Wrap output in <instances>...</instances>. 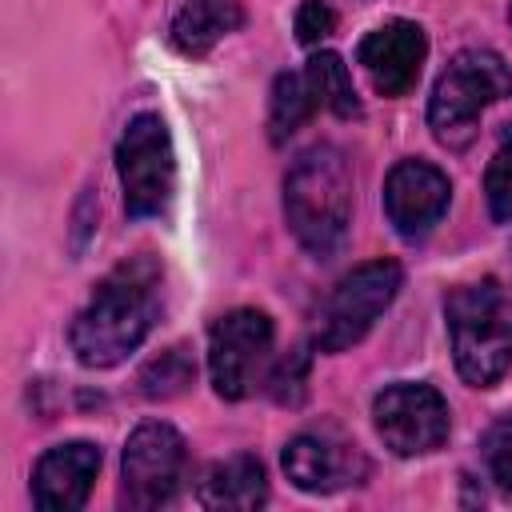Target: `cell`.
Returning <instances> with one entry per match:
<instances>
[{"label": "cell", "instance_id": "7", "mask_svg": "<svg viewBox=\"0 0 512 512\" xmlns=\"http://www.w3.org/2000/svg\"><path fill=\"white\" fill-rule=\"evenodd\" d=\"M188 464L184 436L164 420H144L120 456V504L148 512L176 496Z\"/></svg>", "mask_w": 512, "mask_h": 512}, {"label": "cell", "instance_id": "20", "mask_svg": "<svg viewBox=\"0 0 512 512\" xmlns=\"http://www.w3.org/2000/svg\"><path fill=\"white\" fill-rule=\"evenodd\" d=\"M484 196H488L492 220H500V224L512 220V144H504L492 156V164L484 172Z\"/></svg>", "mask_w": 512, "mask_h": 512}, {"label": "cell", "instance_id": "21", "mask_svg": "<svg viewBox=\"0 0 512 512\" xmlns=\"http://www.w3.org/2000/svg\"><path fill=\"white\" fill-rule=\"evenodd\" d=\"M304 372H308V352L292 348L272 372H268V392L280 404H300L304 400Z\"/></svg>", "mask_w": 512, "mask_h": 512}, {"label": "cell", "instance_id": "15", "mask_svg": "<svg viewBox=\"0 0 512 512\" xmlns=\"http://www.w3.org/2000/svg\"><path fill=\"white\" fill-rule=\"evenodd\" d=\"M244 24L240 0H184L172 20V44L184 56H204L216 40Z\"/></svg>", "mask_w": 512, "mask_h": 512}, {"label": "cell", "instance_id": "9", "mask_svg": "<svg viewBox=\"0 0 512 512\" xmlns=\"http://www.w3.org/2000/svg\"><path fill=\"white\" fill-rule=\"evenodd\" d=\"M372 420L388 452L396 456H424L448 440L452 412L448 400L420 380H396L372 400Z\"/></svg>", "mask_w": 512, "mask_h": 512}, {"label": "cell", "instance_id": "6", "mask_svg": "<svg viewBox=\"0 0 512 512\" xmlns=\"http://www.w3.org/2000/svg\"><path fill=\"white\" fill-rule=\"evenodd\" d=\"M116 172L124 188L128 216H160L176 192V152L168 124L156 112H140L128 120L116 144Z\"/></svg>", "mask_w": 512, "mask_h": 512}, {"label": "cell", "instance_id": "12", "mask_svg": "<svg viewBox=\"0 0 512 512\" xmlns=\"http://www.w3.org/2000/svg\"><path fill=\"white\" fill-rule=\"evenodd\" d=\"M424 56H428V36L416 20H388V24L372 28L356 48L360 68L368 72V80L380 96L412 92L420 80Z\"/></svg>", "mask_w": 512, "mask_h": 512}, {"label": "cell", "instance_id": "23", "mask_svg": "<svg viewBox=\"0 0 512 512\" xmlns=\"http://www.w3.org/2000/svg\"><path fill=\"white\" fill-rule=\"evenodd\" d=\"M508 20H512V4H508Z\"/></svg>", "mask_w": 512, "mask_h": 512}, {"label": "cell", "instance_id": "10", "mask_svg": "<svg viewBox=\"0 0 512 512\" xmlns=\"http://www.w3.org/2000/svg\"><path fill=\"white\" fill-rule=\"evenodd\" d=\"M284 476L300 488V492H340V488H356L368 476V456L364 448L332 420L312 424L304 432H296L284 448Z\"/></svg>", "mask_w": 512, "mask_h": 512}, {"label": "cell", "instance_id": "4", "mask_svg": "<svg viewBox=\"0 0 512 512\" xmlns=\"http://www.w3.org/2000/svg\"><path fill=\"white\" fill-rule=\"evenodd\" d=\"M512 96V68L492 48H464L440 72L432 100H428V128L432 136L460 152L476 140V120L488 104Z\"/></svg>", "mask_w": 512, "mask_h": 512}, {"label": "cell", "instance_id": "2", "mask_svg": "<svg viewBox=\"0 0 512 512\" xmlns=\"http://www.w3.org/2000/svg\"><path fill=\"white\" fill-rule=\"evenodd\" d=\"M284 216L316 260H332L352 224V168L336 144H312L284 176Z\"/></svg>", "mask_w": 512, "mask_h": 512}, {"label": "cell", "instance_id": "14", "mask_svg": "<svg viewBox=\"0 0 512 512\" xmlns=\"http://www.w3.org/2000/svg\"><path fill=\"white\" fill-rule=\"evenodd\" d=\"M200 504L204 508H240V512H252L268 500V476H264V464L248 452H236L228 460H216L204 476H200V488H196Z\"/></svg>", "mask_w": 512, "mask_h": 512}, {"label": "cell", "instance_id": "17", "mask_svg": "<svg viewBox=\"0 0 512 512\" xmlns=\"http://www.w3.org/2000/svg\"><path fill=\"white\" fill-rule=\"evenodd\" d=\"M312 112H316V100H312V88L304 80V68L300 72H280L276 84H272V100H268V136H272V144H284Z\"/></svg>", "mask_w": 512, "mask_h": 512}, {"label": "cell", "instance_id": "3", "mask_svg": "<svg viewBox=\"0 0 512 512\" xmlns=\"http://www.w3.org/2000/svg\"><path fill=\"white\" fill-rule=\"evenodd\" d=\"M456 372L472 388H492L512 368V284L484 276L444 300Z\"/></svg>", "mask_w": 512, "mask_h": 512}, {"label": "cell", "instance_id": "11", "mask_svg": "<svg viewBox=\"0 0 512 512\" xmlns=\"http://www.w3.org/2000/svg\"><path fill=\"white\" fill-rule=\"evenodd\" d=\"M448 200H452V184L428 160H400L384 180V212L404 240L428 236L448 212Z\"/></svg>", "mask_w": 512, "mask_h": 512}, {"label": "cell", "instance_id": "5", "mask_svg": "<svg viewBox=\"0 0 512 512\" xmlns=\"http://www.w3.org/2000/svg\"><path fill=\"white\" fill-rule=\"evenodd\" d=\"M404 284V268L396 260H368L356 264L324 300L316 320V348L344 352L368 336V328L388 312Z\"/></svg>", "mask_w": 512, "mask_h": 512}, {"label": "cell", "instance_id": "8", "mask_svg": "<svg viewBox=\"0 0 512 512\" xmlns=\"http://www.w3.org/2000/svg\"><path fill=\"white\" fill-rule=\"evenodd\" d=\"M272 360V320L260 308H232L212 324L208 336V372L212 388L224 400H244Z\"/></svg>", "mask_w": 512, "mask_h": 512}, {"label": "cell", "instance_id": "1", "mask_svg": "<svg viewBox=\"0 0 512 512\" xmlns=\"http://www.w3.org/2000/svg\"><path fill=\"white\" fill-rule=\"evenodd\" d=\"M156 288H160V268L148 256L112 268L68 328V344L76 360L84 368H116L120 360H128L160 316Z\"/></svg>", "mask_w": 512, "mask_h": 512}, {"label": "cell", "instance_id": "13", "mask_svg": "<svg viewBox=\"0 0 512 512\" xmlns=\"http://www.w3.org/2000/svg\"><path fill=\"white\" fill-rule=\"evenodd\" d=\"M96 472H100V448L96 444H88V440L56 444L36 460L32 504L44 512H76L88 500Z\"/></svg>", "mask_w": 512, "mask_h": 512}, {"label": "cell", "instance_id": "18", "mask_svg": "<svg viewBox=\"0 0 512 512\" xmlns=\"http://www.w3.org/2000/svg\"><path fill=\"white\" fill-rule=\"evenodd\" d=\"M192 380H196V360L188 356L184 344H176V348L160 352L152 364H144V372H140V392H144L148 400H172V396H180Z\"/></svg>", "mask_w": 512, "mask_h": 512}, {"label": "cell", "instance_id": "16", "mask_svg": "<svg viewBox=\"0 0 512 512\" xmlns=\"http://www.w3.org/2000/svg\"><path fill=\"white\" fill-rule=\"evenodd\" d=\"M304 80H308V88H312L316 108H328V112L340 116V120L360 116V96H356V88H352V72H348V64H344L336 52H316V56L304 64Z\"/></svg>", "mask_w": 512, "mask_h": 512}, {"label": "cell", "instance_id": "19", "mask_svg": "<svg viewBox=\"0 0 512 512\" xmlns=\"http://www.w3.org/2000/svg\"><path fill=\"white\" fill-rule=\"evenodd\" d=\"M480 456L488 468V480H496L504 492H512V412H504L480 440Z\"/></svg>", "mask_w": 512, "mask_h": 512}, {"label": "cell", "instance_id": "22", "mask_svg": "<svg viewBox=\"0 0 512 512\" xmlns=\"http://www.w3.org/2000/svg\"><path fill=\"white\" fill-rule=\"evenodd\" d=\"M292 28H296V40H300V44H320L324 36L336 32V12H332L328 4H320V0H304V4L296 8Z\"/></svg>", "mask_w": 512, "mask_h": 512}]
</instances>
